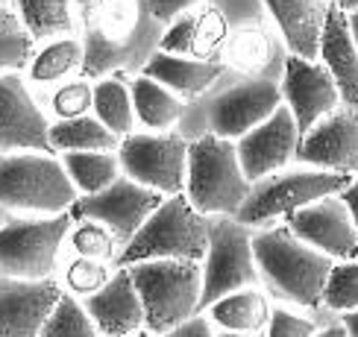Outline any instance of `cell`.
<instances>
[{"instance_id":"6da1fadb","label":"cell","mask_w":358,"mask_h":337,"mask_svg":"<svg viewBox=\"0 0 358 337\" xmlns=\"http://www.w3.org/2000/svg\"><path fill=\"white\" fill-rule=\"evenodd\" d=\"M85 47L83 73L103 77L115 70H141L159 50L162 21L147 0H94L83 9Z\"/></svg>"},{"instance_id":"7a4b0ae2","label":"cell","mask_w":358,"mask_h":337,"mask_svg":"<svg viewBox=\"0 0 358 337\" xmlns=\"http://www.w3.org/2000/svg\"><path fill=\"white\" fill-rule=\"evenodd\" d=\"M252 258H256L259 276L279 297L306 308L320 305L326 278L335 264V258L296 238L288 226H273L252 234Z\"/></svg>"},{"instance_id":"3957f363","label":"cell","mask_w":358,"mask_h":337,"mask_svg":"<svg viewBox=\"0 0 358 337\" xmlns=\"http://www.w3.org/2000/svg\"><path fill=\"white\" fill-rule=\"evenodd\" d=\"M129 276L144 305V329L165 334L200 311V261L147 258L129 264Z\"/></svg>"},{"instance_id":"277c9868","label":"cell","mask_w":358,"mask_h":337,"mask_svg":"<svg viewBox=\"0 0 358 337\" xmlns=\"http://www.w3.org/2000/svg\"><path fill=\"white\" fill-rule=\"evenodd\" d=\"M208 246V220L188 202L185 190L162 200L159 209L144 220V226L124 244L117 267H129L147 258L203 261Z\"/></svg>"},{"instance_id":"5b68a950","label":"cell","mask_w":358,"mask_h":337,"mask_svg":"<svg viewBox=\"0 0 358 337\" xmlns=\"http://www.w3.org/2000/svg\"><path fill=\"white\" fill-rule=\"evenodd\" d=\"M252 182L244 176L235 144L217 138L215 132L188 144L185 197L200 214L235 217L250 197Z\"/></svg>"},{"instance_id":"8992f818","label":"cell","mask_w":358,"mask_h":337,"mask_svg":"<svg viewBox=\"0 0 358 337\" xmlns=\"http://www.w3.org/2000/svg\"><path fill=\"white\" fill-rule=\"evenodd\" d=\"M80 200L62 161L38 150H15L0 156V205L12 211L62 214Z\"/></svg>"},{"instance_id":"52a82bcc","label":"cell","mask_w":358,"mask_h":337,"mask_svg":"<svg viewBox=\"0 0 358 337\" xmlns=\"http://www.w3.org/2000/svg\"><path fill=\"white\" fill-rule=\"evenodd\" d=\"M352 182L347 173L332 170H291V173H271L264 179L252 182L250 197L238 209L235 220L244 226H264L276 217H288L303 205L315 202L320 197L341 194Z\"/></svg>"},{"instance_id":"ba28073f","label":"cell","mask_w":358,"mask_h":337,"mask_svg":"<svg viewBox=\"0 0 358 337\" xmlns=\"http://www.w3.org/2000/svg\"><path fill=\"white\" fill-rule=\"evenodd\" d=\"M71 211L53 217H15L0 226V276L9 278H50L68 229Z\"/></svg>"},{"instance_id":"9c48e42d","label":"cell","mask_w":358,"mask_h":337,"mask_svg":"<svg viewBox=\"0 0 358 337\" xmlns=\"http://www.w3.org/2000/svg\"><path fill=\"white\" fill-rule=\"evenodd\" d=\"M259 267L252 258V238L244 223L220 214L208 220V246L203 258L200 308H208L220 297L241 287L259 285Z\"/></svg>"},{"instance_id":"30bf717a","label":"cell","mask_w":358,"mask_h":337,"mask_svg":"<svg viewBox=\"0 0 358 337\" xmlns=\"http://www.w3.org/2000/svg\"><path fill=\"white\" fill-rule=\"evenodd\" d=\"M117 161L124 176L165 197L185 190L188 141L173 132H129L117 147Z\"/></svg>"},{"instance_id":"8fae6325","label":"cell","mask_w":358,"mask_h":337,"mask_svg":"<svg viewBox=\"0 0 358 337\" xmlns=\"http://www.w3.org/2000/svg\"><path fill=\"white\" fill-rule=\"evenodd\" d=\"M162 200H165L162 190L144 188L129 176H117L109 188L97 190V194H83L71 205V217L97 220V223L112 229L117 241L127 244L144 226V220L162 205Z\"/></svg>"},{"instance_id":"7c38bea8","label":"cell","mask_w":358,"mask_h":337,"mask_svg":"<svg viewBox=\"0 0 358 337\" xmlns=\"http://www.w3.org/2000/svg\"><path fill=\"white\" fill-rule=\"evenodd\" d=\"M282 88L271 77H250L208 103V126L217 138L238 141L282 106Z\"/></svg>"},{"instance_id":"4fadbf2b","label":"cell","mask_w":358,"mask_h":337,"mask_svg":"<svg viewBox=\"0 0 358 337\" xmlns=\"http://www.w3.org/2000/svg\"><path fill=\"white\" fill-rule=\"evenodd\" d=\"M282 100L291 109L300 138L323 121L329 112L341 106V91L332 80V73L326 70L323 62H308L303 56H288L285 59V73H282Z\"/></svg>"},{"instance_id":"5bb4252c","label":"cell","mask_w":358,"mask_h":337,"mask_svg":"<svg viewBox=\"0 0 358 337\" xmlns=\"http://www.w3.org/2000/svg\"><path fill=\"white\" fill-rule=\"evenodd\" d=\"M288 229L335 261L358 258V229L344 200L329 194L288 214Z\"/></svg>"},{"instance_id":"9a60e30c","label":"cell","mask_w":358,"mask_h":337,"mask_svg":"<svg viewBox=\"0 0 358 337\" xmlns=\"http://www.w3.org/2000/svg\"><path fill=\"white\" fill-rule=\"evenodd\" d=\"M296 158L332 173L358 176V106H338L300 138Z\"/></svg>"},{"instance_id":"2e32d148","label":"cell","mask_w":358,"mask_h":337,"mask_svg":"<svg viewBox=\"0 0 358 337\" xmlns=\"http://www.w3.org/2000/svg\"><path fill=\"white\" fill-rule=\"evenodd\" d=\"M296 147H300V129H296L291 109L282 103L267 121L238 138L235 150L244 176L250 182H259L264 176L276 173L279 167H285L296 156Z\"/></svg>"},{"instance_id":"e0dca14e","label":"cell","mask_w":358,"mask_h":337,"mask_svg":"<svg viewBox=\"0 0 358 337\" xmlns=\"http://www.w3.org/2000/svg\"><path fill=\"white\" fill-rule=\"evenodd\" d=\"M62 297L53 278L0 276V337H38Z\"/></svg>"},{"instance_id":"ac0fdd59","label":"cell","mask_w":358,"mask_h":337,"mask_svg":"<svg viewBox=\"0 0 358 337\" xmlns=\"http://www.w3.org/2000/svg\"><path fill=\"white\" fill-rule=\"evenodd\" d=\"M0 150L53 153L50 123L18 73H0Z\"/></svg>"},{"instance_id":"d6986e66","label":"cell","mask_w":358,"mask_h":337,"mask_svg":"<svg viewBox=\"0 0 358 337\" xmlns=\"http://www.w3.org/2000/svg\"><path fill=\"white\" fill-rule=\"evenodd\" d=\"M85 311L103 337H132L144 326V305L127 267H117L97 293L85 297Z\"/></svg>"},{"instance_id":"ffe728a7","label":"cell","mask_w":358,"mask_h":337,"mask_svg":"<svg viewBox=\"0 0 358 337\" xmlns=\"http://www.w3.org/2000/svg\"><path fill=\"white\" fill-rule=\"evenodd\" d=\"M229 29L223 15L215 6H203L200 12H182L173 24L162 33L159 50L176 53V56H191V59H212L217 62V53L227 41Z\"/></svg>"},{"instance_id":"44dd1931","label":"cell","mask_w":358,"mask_h":337,"mask_svg":"<svg viewBox=\"0 0 358 337\" xmlns=\"http://www.w3.org/2000/svg\"><path fill=\"white\" fill-rule=\"evenodd\" d=\"M320 62L332 73L344 106H358V47L350 33V18L335 0L329 3L326 27L320 36Z\"/></svg>"},{"instance_id":"7402d4cb","label":"cell","mask_w":358,"mask_h":337,"mask_svg":"<svg viewBox=\"0 0 358 337\" xmlns=\"http://www.w3.org/2000/svg\"><path fill=\"white\" fill-rule=\"evenodd\" d=\"M329 3L332 0H264L288 50L294 56L308 59V62H317L320 56V36L326 27V15H329Z\"/></svg>"},{"instance_id":"603a6c76","label":"cell","mask_w":358,"mask_h":337,"mask_svg":"<svg viewBox=\"0 0 358 337\" xmlns=\"http://www.w3.org/2000/svg\"><path fill=\"white\" fill-rule=\"evenodd\" d=\"M144 77L162 82L165 88L182 100H194L203 91H208L223 73V62H212V59H191V56H176L156 50L150 62L141 68Z\"/></svg>"},{"instance_id":"cb8c5ba5","label":"cell","mask_w":358,"mask_h":337,"mask_svg":"<svg viewBox=\"0 0 358 337\" xmlns=\"http://www.w3.org/2000/svg\"><path fill=\"white\" fill-rule=\"evenodd\" d=\"M273 59H276V44L259 24L232 29L220 47L223 68L247 73V77H264L267 68L273 65Z\"/></svg>"},{"instance_id":"d4e9b609","label":"cell","mask_w":358,"mask_h":337,"mask_svg":"<svg viewBox=\"0 0 358 337\" xmlns=\"http://www.w3.org/2000/svg\"><path fill=\"white\" fill-rule=\"evenodd\" d=\"M129 94H132V109H136V121L144 123L150 132H168L185 114V100L176 97L162 82L144 77V73L132 80Z\"/></svg>"},{"instance_id":"484cf974","label":"cell","mask_w":358,"mask_h":337,"mask_svg":"<svg viewBox=\"0 0 358 337\" xmlns=\"http://www.w3.org/2000/svg\"><path fill=\"white\" fill-rule=\"evenodd\" d=\"M208 311H212V320L217 326H223L227 331H244V334H259L267 326V320H271L267 299L256 287L232 290L208 305Z\"/></svg>"},{"instance_id":"4316f807","label":"cell","mask_w":358,"mask_h":337,"mask_svg":"<svg viewBox=\"0 0 358 337\" xmlns=\"http://www.w3.org/2000/svg\"><path fill=\"white\" fill-rule=\"evenodd\" d=\"M124 70H115L112 77H100L94 85V117L109 126L117 138H124L132 132L136 123V109H132V94L121 77Z\"/></svg>"},{"instance_id":"83f0119b","label":"cell","mask_w":358,"mask_h":337,"mask_svg":"<svg viewBox=\"0 0 358 337\" xmlns=\"http://www.w3.org/2000/svg\"><path fill=\"white\" fill-rule=\"evenodd\" d=\"M50 147L53 153H73V150H117L121 138L109 126H103L97 117L83 114L71 121H56L50 126Z\"/></svg>"},{"instance_id":"f1b7e54d","label":"cell","mask_w":358,"mask_h":337,"mask_svg":"<svg viewBox=\"0 0 358 337\" xmlns=\"http://www.w3.org/2000/svg\"><path fill=\"white\" fill-rule=\"evenodd\" d=\"M62 165L83 194H97L121 176V161L115 150H73L62 153Z\"/></svg>"},{"instance_id":"f546056e","label":"cell","mask_w":358,"mask_h":337,"mask_svg":"<svg viewBox=\"0 0 358 337\" xmlns=\"http://www.w3.org/2000/svg\"><path fill=\"white\" fill-rule=\"evenodd\" d=\"M18 18L36 41L50 38L71 29V3L68 0H15Z\"/></svg>"},{"instance_id":"4dcf8cb0","label":"cell","mask_w":358,"mask_h":337,"mask_svg":"<svg viewBox=\"0 0 358 337\" xmlns=\"http://www.w3.org/2000/svg\"><path fill=\"white\" fill-rule=\"evenodd\" d=\"M36 38L15 12L0 9V73H15L33 62Z\"/></svg>"},{"instance_id":"1f68e13d","label":"cell","mask_w":358,"mask_h":337,"mask_svg":"<svg viewBox=\"0 0 358 337\" xmlns=\"http://www.w3.org/2000/svg\"><path fill=\"white\" fill-rule=\"evenodd\" d=\"M77 68H83V47L73 38H59L38 50V56L29 62V77L36 82H56Z\"/></svg>"},{"instance_id":"d6a6232c","label":"cell","mask_w":358,"mask_h":337,"mask_svg":"<svg viewBox=\"0 0 358 337\" xmlns=\"http://www.w3.org/2000/svg\"><path fill=\"white\" fill-rule=\"evenodd\" d=\"M38 337H100V331L85 305H80L71 293H62Z\"/></svg>"},{"instance_id":"836d02e7","label":"cell","mask_w":358,"mask_h":337,"mask_svg":"<svg viewBox=\"0 0 358 337\" xmlns=\"http://www.w3.org/2000/svg\"><path fill=\"white\" fill-rule=\"evenodd\" d=\"M320 302L326 308H332V311H341V314L358 308V258L332 264Z\"/></svg>"},{"instance_id":"e575fe53","label":"cell","mask_w":358,"mask_h":337,"mask_svg":"<svg viewBox=\"0 0 358 337\" xmlns=\"http://www.w3.org/2000/svg\"><path fill=\"white\" fill-rule=\"evenodd\" d=\"M71 244L83 258H97V261H112L117 238L109 226L97 223V220H77V229L71 232Z\"/></svg>"},{"instance_id":"d590c367","label":"cell","mask_w":358,"mask_h":337,"mask_svg":"<svg viewBox=\"0 0 358 337\" xmlns=\"http://www.w3.org/2000/svg\"><path fill=\"white\" fill-rule=\"evenodd\" d=\"M53 112L59 121H71V117H83L94 109V85H88L85 80H71L62 82L50 97Z\"/></svg>"},{"instance_id":"8d00e7d4","label":"cell","mask_w":358,"mask_h":337,"mask_svg":"<svg viewBox=\"0 0 358 337\" xmlns=\"http://www.w3.org/2000/svg\"><path fill=\"white\" fill-rule=\"evenodd\" d=\"M65 282L73 293H80V297H92V293H97L103 285L109 282V267H106V261L77 255L68 264Z\"/></svg>"},{"instance_id":"74e56055","label":"cell","mask_w":358,"mask_h":337,"mask_svg":"<svg viewBox=\"0 0 358 337\" xmlns=\"http://www.w3.org/2000/svg\"><path fill=\"white\" fill-rule=\"evenodd\" d=\"M315 322L303 320L296 314H288L282 308H273L267 320V337H315Z\"/></svg>"},{"instance_id":"f35d334b","label":"cell","mask_w":358,"mask_h":337,"mask_svg":"<svg viewBox=\"0 0 358 337\" xmlns=\"http://www.w3.org/2000/svg\"><path fill=\"white\" fill-rule=\"evenodd\" d=\"M206 3H212V0H147V6H150V12L159 21H173L182 12L194 6H206Z\"/></svg>"},{"instance_id":"ab89813d","label":"cell","mask_w":358,"mask_h":337,"mask_svg":"<svg viewBox=\"0 0 358 337\" xmlns=\"http://www.w3.org/2000/svg\"><path fill=\"white\" fill-rule=\"evenodd\" d=\"M162 337H215V334H212V326H208V320H203V317L194 314L191 320L179 322V326H173L171 331H165Z\"/></svg>"},{"instance_id":"60d3db41","label":"cell","mask_w":358,"mask_h":337,"mask_svg":"<svg viewBox=\"0 0 358 337\" xmlns=\"http://www.w3.org/2000/svg\"><path fill=\"white\" fill-rule=\"evenodd\" d=\"M341 200H344V205L350 209V217H352V223H355V229H358V176H352V182L341 190L338 194Z\"/></svg>"},{"instance_id":"b9f144b4","label":"cell","mask_w":358,"mask_h":337,"mask_svg":"<svg viewBox=\"0 0 358 337\" xmlns=\"http://www.w3.org/2000/svg\"><path fill=\"white\" fill-rule=\"evenodd\" d=\"M344 329H347V337H358V308L344 311Z\"/></svg>"},{"instance_id":"7bdbcfd3","label":"cell","mask_w":358,"mask_h":337,"mask_svg":"<svg viewBox=\"0 0 358 337\" xmlns=\"http://www.w3.org/2000/svg\"><path fill=\"white\" fill-rule=\"evenodd\" d=\"M315 337H347V329L344 326H332L326 331H315Z\"/></svg>"},{"instance_id":"ee69618b","label":"cell","mask_w":358,"mask_h":337,"mask_svg":"<svg viewBox=\"0 0 358 337\" xmlns=\"http://www.w3.org/2000/svg\"><path fill=\"white\" fill-rule=\"evenodd\" d=\"M347 18H350V33H352V38H355V47H358V9L347 12Z\"/></svg>"},{"instance_id":"f6af8a7d","label":"cell","mask_w":358,"mask_h":337,"mask_svg":"<svg viewBox=\"0 0 358 337\" xmlns=\"http://www.w3.org/2000/svg\"><path fill=\"white\" fill-rule=\"evenodd\" d=\"M335 3L344 9V12H352V9H358V0H335Z\"/></svg>"},{"instance_id":"bcb514c9","label":"cell","mask_w":358,"mask_h":337,"mask_svg":"<svg viewBox=\"0 0 358 337\" xmlns=\"http://www.w3.org/2000/svg\"><path fill=\"white\" fill-rule=\"evenodd\" d=\"M217 337H259V334H244V331H223Z\"/></svg>"},{"instance_id":"7dc6e473","label":"cell","mask_w":358,"mask_h":337,"mask_svg":"<svg viewBox=\"0 0 358 337\" xmlns=\"http://www.w3.org/2000/svg\"><path fill=\"white\" fill-rule=\"evenodd\" d=\"M73 3H80V6H83V9H85V6H88V3H94V0H73Z\"/></svg>"},{"instance_id":"c3c4849f","label":"cell","mask_w":358,"mask_h":337,"mask_svg":"<svg viewBox=\"0 0 358 337\" xmlns=\"http://www.w3.org/2000/svg\"><path fill=\"white\" fill-rule=\"evenodd\" d=\"M3 3H6V0H0V9H3Z\"/></svg>"}]
</instances>
